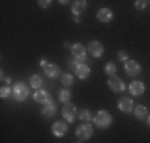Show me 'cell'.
<instances>
[{
  "mask_svg": "<svg viewBox=\"0 0 150 143\" xmlns=\"http://www.w3.org/2000/svg\"><path fill=\"white\" fill-rule=\"evenodd\" d=\"M93 121H94V124H96L98 127L105 129V127H109L110 124H112V116H110L109 111H105V110H101V111L96 113V116L93 118Z\"/></svg>",
  "mask_w": 150,
  "mask_h": 143,
  "instance_id": "obj_1",
  "label": "cell"
},
{
  "mask_svg": "<svg viewBox=\"0 0 150 143\" xmlns=\"http://www.w3.org/2000/svg\"><path fill=\"white\" fill-rule=\"evenodd\" d=\"M27 95H29V88L23 83H16L15 88H13V97L18 102H23V100L27 99Z\"/></svg>",
  "mask_w": 150,
  "mask_h": 143,
  "instance_id": "obj_2",
  "label": "cell"
},
{
  "mask_svg": "<svg viewBox=\"0 0 150 143\" xmlns=\"http://www.w3.org/2000/svg\"><path fill=\"white\" fill-rule=\"evenodd\" d=\"M62 116L66 118L67 123H72V121L75 119V116H77V108H75V105L67 102L66 105L62 107Z\"/></svg>",
  "mask_w": 150,
  "mask_h": 143,
  "instance_id": "obj_3",
  "label": "cell"
},
{
  "mask_svg": "<svg viewBox=\"0 0 150 143\" xmlns=\"http://www.w3.org/2000/svg\"><path fill=\"white\" fill-rule=\"evenodd\" d=\"M75 73H77L78 78H81V80H86V78L90 76L91 70H90V67H88L86 64H83V62H75Z\"/></svg>",
  "mask_w": 150,
  "mask_h": 143,
  "instance_id": "obj_4",
  "label": "cell"
},
{
  "mask_svg": "<svg viewBox=\"0 0 150 143\" xmlns=\"http://www.w3.org/2000/svg\"><path fill=\"white\" fill-rule=\"evenodd\" d=\"M125 72H126L129 76H136V75L141 73V65H139L136 60H126V62H125Z\"/></svg>",
  "mask_w": 150,
  "mask_h": 143,
  "instance_id": "obj_5",
  "label": "cell"
},
{
  "mask_svg": "<svg viewBox=\"0 0 150 143\" xmlns=\"http://www.w3.org/2000/svg\"><path fill=\"white\" fill-rule=\"evenodd\" d=\"M107 84H109V88L112 89L113 92H121V91L125 89V83L120 80L118 76H115V75L109 78V81H107Z\"/></svg>",
  "mask_w": 150,
  "mask_h": 143,
  "instance_id": "obj_6",
  "label": "cell"
},
{
  "mask_svg": "<svg viewBox=\"0 0 150 143\" xmlns=\"http://www.w3.org/2000/svg\"><path fill=\"white\" fill-rule=\"evenodd\" d=\"M72 54L77 60L83 62V60L86 59V48H85L83 45H80V43H77V45L72 46Z\"/></svg>",
  "mask_w": 150,
  "mask_h": 143,
  "instance_id": "obj_7",
  "label": "cell"
},
{
  "mask_svg": "<svg viewBox=\"0 0 150 143\" xmlns=\"http://www.w3.org/2000/svg\"><path fill=\"white\" fill-rule=\"evenodd\" d=\"M77 137L80 138V140H88V138L93 135V127L90 126V124H83V126H80L77 129Z\"/></svg>",
  "mask_w": 150,
  "mask_h": 143,
  "instance_id": "obj_8",
  "label": "cell"
},
{
  "mask_svg": "<svg viewBox=\"0 0 150 143\" xmlns=\"http://www.w3.org/2000/svg\"><path fill=\"white\" fill-rule=\"evenodd\" d=\"M88 53L93 54L94 57H101L104 54V48H102V45L99 41L93 40V41H90V45H88Z\"/></svg>",
  "mask_w": 150,
  "mask_h": 143,
  "instance_id": "obj_9",
  "label": "cell"
},
{
  "mask_svg": "<svg viewBox=\"0 0 150 143\" xmlns=\"http://www.w3.org/2000/svg\"><path fill=\"white\" fill-rule=\"evenodd\" d=\"M51 130H53V134H54L56 137H64V135L67 134V124H66V123H61V121H58V123L53 124Z\"/></svg>",
  "mask_w": 150,
  "mask_h": 143,
  "instance_id": "obj_10",
  "label": "cell"
},
{
  "mask_svg": "<svg viewBox=\"0 0 150 143\" xmlns=\"http://www.w3.org/2000/svg\"><path fill=\"white\" fill-rule=\"evenodd\" d=\"M98 18L99 21H102V22H110V21L113 19V13L110 8H101L98 11Z\"/></svg>",
  "mask_w": 150,
  "mask_h": 143,
  "instance_id": "obj_11",
  "label": "cell"
},
{
  "mask_svg": "<svg viewBox=\"0 0 150 143\" xmlns=\"http://www.w3.org/2000/svg\"><path fill=\"white\" fill-rule=\"evenodd\" d=\"M144 89H145V86H144V83H141V81H133V83L129 84V92L133 95H142L144 94Z\"/></svg>",
  "mask_w": 150,
  "mask_h": 143,
  "instance_id": "obj_12",
  "label": "cell"
},
{
  "mask_svg": "<svg viewBox=\"0 0 150 143\" xmlns=\"http://www.w3.org/2000/svg\"><path fill=\"white\" fill-rule=\"evenodd\" d=\"M118 108H120V111L129 113L131 110H133V100H131L129 97H123V99H120V102H118Z\"/></svg>",
  "mask_w": 150,
  "mask_h": 143,
  "instance_id": "obj_13",
  "label": "cell"
},
{
  "mask_svg": "<svg viewBox=\"0 0 150 143\" xmlns=\"http://www.w3.org/2000/svg\"><path fill=\"white\" fill-rule=\"evenodd\" d=\"M34 99H35V102H38V103H48L50 100H51V95H50L48 91H38L34 94Z\"/></svg>",
  "mask_w": 150,
  "mask_h": 143,
  "instance_id": "obj_14",
  "label": "cell"
},
{
  "mask_svg": "<svg viewBox=\"0 0 150 143\" xmlns=\"http://www.w3.org/2000/svg\"><path fill=\"white\" fill-rule=\"evenodd\" d=\"M54 113H56V105L51 102V100H50V102L43 107L42 114H43V116H46V118H51V116H54Z\"/></svg>",
  "mask_w": 150,
  "mask_h": 143,
  "instance_id": "obj_15",
  "label": "cell"
},
{
  "mask_svg": "<svg viewBox=\"0 0 150 143\" xmlns=\"http://www.w3.org/2000/svg\"><path fill=\"white\" fill-rule=\"evenodd\" d=\"M43 70H45V73L48 75L50 78H54V76H58V73H59V69H58V65H54V64H46V65L43 67Z\"/></svg>",
  "mask_w": 150,
  "mask_h": 143,
  "instance_id": "obj_16",
  "label": "cell"
},
{
  "mask_svg": "<svg viewBox=\"0 0 150 143\" xmlns=\"http://www.w3.org/2000/svg\"><path fill=\"white\" fill-rule=\"evenodd\" d=\"M136 118L137 119H145L147 118V108H145L144 105H137V108H136Z\"/></svg>",
  "mask_w": 150,
  "mask_h": 143,
  "instance_id": "obj_17",
  "label": "cell"
},
{
  "mask_svg": "<svg viewBox=\"0 0 150 143\" xmlns=\"http://www.w3.org/2000/svg\"><path fill=\"white\" fill-rule=\"evenodd\" d=\"M86 5H88V3H86V2H83V0H80V2H75L72 13L75 14V16H78V14L81 13V10H83V8H86Z\"/></svg>",
  "mask_w": 150,
  "mask_h": 143,
  "instance_id": "obj_18",
  "label": "cell"
},
{
  "mask_svg": "<svg viewBox=\"0 0 150 143\" xmlns=\"http://www.w3.org/2000/svg\"><path fill=\"white\" fill-rule=\"evenodd\" d=\"M42 76H38V75H32L30 76V84H32V88H40L42 86Z\"/></svg>",
  "mask_w": 150,
  "mask_h": 143,
  "instance_id": "obj_19",
  "label": "cell"
},
{
  "mask_svg": "<svg viewBox=\"0 0 150 143\" xmlns=\"http://www.w3.org/2000/svg\"><path fill=\"white\" fill-rule=\"evenodd\" d=\"M115 72H117V67H115V64H113V62H107L105 64V73L109 75V76H113Z\"/></svg>",
  "mask_w": 150,
  "mask_h": 143,
  "instance_id": "obj_20",
  "label": "cell"
},
{
  "mask_svg": "<svg viewBox=\"0 0 150 143\" xmlns=\"http://www.w3.org/2000/svg\"><path fill=\"white\" fill-rule=\"evenodd\" d=\"M61 83L66 84V86H70L74 83V76H72V75H69V73H64L62 76H61Z\"/></svg>",
  "mask_w": 150,
  "mask_h": 143,
  "instance_id": "obj_21",
  "label": "cell"
},
{
  "mask_svg": "<svg viewBox=\"0 0 150 143\" xmlns=\"http://www.w3.org/2000/svg\"><path fill=\"white\" fill-rule=\"evenodd\" d=\"M69 99H70V91L69 89H64V91H61L59 92V100L61 102H69Z\"/></svg>",
  "mask_w": 150,
  "mask_h": 143,
  "instance_id": "obj_22",
  "label": "cell"
},
{
  "mask_svg": "<svg viewBox=\"0 0 150 143\" xmlns=\"http://www.w3.org/2000/svg\"><path fill=\"white\" fill-rule=\"evenodd\" d=\"M78 116H80V119H81V121H86V123L93 119V118H91V113L88 111V110H81V111L78 113Z\"/></svg>",
  "mask_w": 150,
  "mask_h": 143,
  "instance_id": "obj_23",
  "label": "cell"
},
{
  "mask_svg": "<svg viewBox=\"0 0 150 143\" xmlns=\"http://www.w3.org/2000/svg\"><path fill=\"white\" fill-rule=\"evenodd\" d=\"M11 92H13V91H10V88H8V86H3V88H2V92H0V95H2L3 99H6L10 94H11Z\"/></svg>",
  "mask_w": 150,
  "mask_h": 143,
  "instance_id": "obj_24",
  "label": "cell"
},
{
  "mask_svg": "<svg viewBox=\"0 0 150 143\" xmlns=\"http://www.w3.org/2000/svg\"><path fill=\"white\" fill-rule=\"evenodd\" d=\"M145 5H147V2H144V0H137V2H136V8L137 10L145 8Z\"/></svg>",
  "mask_w": 150,
  "mask_h": 143,
  "instance_id": "obj_25",
  "label": "cell"
},
{
  "mask_svg": "<svg viewBox=\"0 0 150 143\" xmlns=\"http://www.w3.org/2000/svg\"><path fill=\"white\" fill-rule=\"evenodd\" d=\"M50 0H40V2H38V5L42 6V8H46V6H50Z\"/></svg>",
  "mask_w": 150,
  "mask_h": 143,
  "instance_id": "obj_26",
  "label": "cell"
},
{
  "mask_svg": "<svg viewBox=\"0 0 150 143\" xmlns=\"http://www.w3.org/2000/svg\"><path fill=\"white\" fill-rule=\"evenodd\" d=\"M126 56H128V54H126L125 51H120V53H118V59H120V60H126Z\"/></svg>",
  "mask_w": 150,
  "mask_h": 143,
  "instance_id": "obj_27",
  "label": "cell"
},
{
  "mask_svg": "<svg viewBox=\"0 0 150 143\" xmlns=\"http://www.w3.org/2000/svg\"><path fill=\"white\" fill-rule=\"evenodd\" d=\"M40 64H42V67H45V65H46V60H45V59H42V60H40Z\"/></svg>",
  "mask_w": 150,
  "mask_h": 143,
  "instance_id": "obj_28",
  "label": "cell"
},
{
  "mask_svg": "<svg viewBox=\"0 0 150 143\" xmlns=\"http://www.w3.org/2000/svg\"><path fill=\"white\" fill-rule=\"evenodd\" d=\"M147 123H149V126H150V116H149V119H147Z\"/></svg>",
  "mask_w": 150,
  "mask_h": 143,
  "instance_id": "obj_29",
  "label": "cell"
}]
</instances>
